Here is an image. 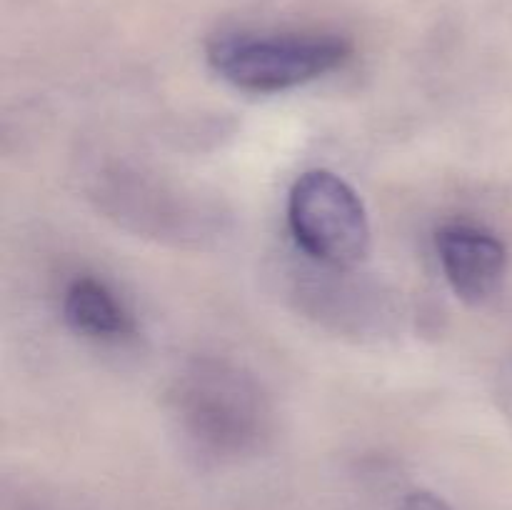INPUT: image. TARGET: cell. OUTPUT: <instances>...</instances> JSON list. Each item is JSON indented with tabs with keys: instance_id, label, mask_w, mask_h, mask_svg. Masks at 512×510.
Wrapping results in <instances>:
<instances>
[{
	"instance_id": "6da1fadb",
	"label": "cell",
	"mask_w": 512,
	"mask_h": 510,
	"mask_svg": "<svg viewBox=\"0 0 512 510\" xmlns=\"http://www.w3.org/2000/svg\"><path fill=\"white\" fill-rule=\"evenodd\" d=\"M168 408L193 453L210 463H235L273 438L275 410L263 383L225 358H193L168 390Z\"/></svg>"
},
{
	"instance_id": "7a4b0ae2",
	"label": "cell",
	"mask_w": 512,
	"mask_h": 510,
	"mask_svg": "<svg viewBox=\"0 0 512 510\" xmlns=\"http://www.w3.org/2000/svg\"><path fill=\"white\" fill-rule=\"evenodd\" d=\"M353 43L333 30H220L205 45L215 75L243 93H285L343 68Z\"/></svg>"
},
{
	"instance_id": "3957f363",
	"label": "cell",
	"mask_w": 512,
	"mask_h": 510,
	"mask_svg": "<svg viewBox=\"0 0 512 510\" xmlns=\"http://www.w3.org/2000/svg\"><path fill=\"white\" fill-rule=\"evenodd\" d=\"M88 193L120 228L178 248L203 245L225 230L218 203L138 165H103L90 178Z\"/></svg>"
},
{
	"instance_id": "277c9868",
	"label": "cell",
	"mask_w": 512,
	"mask_h": 510,
	"mask_svg": "<svg viewBox=\"0 0 512 510\" xmlns=\"http://www.w3.org/2000/svg\"><path fill=\"white\" fill-rule=\"evenodd\" d=\"M288 228L310 263L355 270L370 253L368 210L358 190L325 168L305 170L288 193Z\"/></svg>"
},
{
	"instance_id": "5b68a950",
	"label": "cell",
	"mask_w": 512,
	"mask_h": 510,
	"mask_svg": "<svg viewBox=\"0 0 512 510\" xmlns=\"http://www.w3.org/2000/svg\"><path fill=\"white\" fill-rule=\"evenodd\" d=\"M305 275L308 278L300 283V303L305 313L325 328L360 338H378V333H385L398 315L393 298L378 285L353 278V270L310 263Z\"/></svg>"
},
{
	"instance_id": "8992f818",
	"label": "cell",
	"mask_w": 512,
	"mask_h": 510,
	"mask_svg": "<svg viewBox=\"0 0 512 510\" xmlns=\"http://www.w3.org/2000/svg\"><path fill=\"white\" fill-rule=\"evenodd\" d=\"M435 253L445 280L465 303L483 305L503 288L510 255L493 230L465 220L445 223L435 233Z\"/></svg>"
},
{
	"instance_id": "52a82bcc",
	"label": "cell",
	"mask_w": 512,
	"mask_h": 510,
	"mask_svg": "<svg viewBox=\"0 0 512 510\" xmlns=\"http://www.w3.org/2000/svg\"><path fill=\"white\" fill-rule=\"evenodd\" d=\"M60 310L68 328L98 345H125L138 338V320L125 300L95 275H75L63 290Z\"/></svg>"
},
{
	"instance_id": "ba28073f",
	"label": "cell",
	"mask_w": 512,
	"mask_h": 510,
	"mask_svg": "<svg viewBox=\"0 0 512 510\" xmlns=\"http://www.w3.org/2000/svg\"><path fill=\"white\" fill-rule=\"evenodd\" d=\"M398 510H453L445 503L440 495L430 493V490H410L403 495Z\"/></svg>"
},
{
	"instance_id": "9c48e42d",
	"label": "cell",
	"mask_w": 512,
	"mask_h": 510,
	"mask_svg": "<svg viewBox=\"0 0 512 510\" xmlns=\"http://www.w3.org/2000/svg\"><path fill=\"white\" fill-rule=\"evenodd\" d=\"M10 510H78V508L53 498V495L38 493V495H23V498L18 500V505H13Z\"/></svg>"
}]
</instances>
